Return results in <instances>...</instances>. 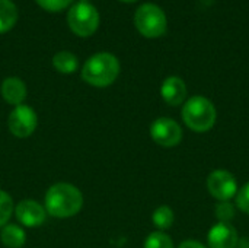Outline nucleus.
<instances>
[{
  "label": "nucleus",
  "mask_w": 249,
  "mask_h": 248,
  "mask_svg": "<svg viewBox=\"0 0 249 248\" xmlns=\"http://www.w3.org/2000/svg\"><path fill=\"white\" fill-rule=\"evenodd\" d=\"M44 208L47 215L54 218H71L82 210L83 194L76 186L70 183H55L45 193Z\"/></svg>",
  "instance_id": "obj_1"
},
{
  "label": "nucleus",
  "mask_w": 249,
  "mask_h": 248,
  "mask_svg": "<svg viewBox=\"0 0 249 248\" xmlns=\"http://www.w3.org/2000/svg\"><path fill=\"white\" fill-rule=\"evenodd\" d=\"M120 75V61L111 53H96L89 57L82 67V79L95 88L112 85Z\"/></svg>",
  "instance_id": "obj_2"
},
{
  "label": "nucleus",
  "mask_w": 249,
  "mask_h": 248,
  "mask_svg": "<svg viewBox=\"0 0 249 248\" xmlns=\"http://www.w3.org/2000/svg\"><path fill=\"white\" fill-rule=\"evenodd\" d=\"M182 120L188 129L197 133H206L216 124L217 111L210 99L201 95L191 96L182 107Z\"/></svg>",
  "instance_id": "obj_3"
},
{
  "label": "nucleus",
  "mask_w": 249,
  "mask_h": 248,
  "mask_svg": "<svg viewBox=\"0 0 249 248\" xmlns=\"http://www.w3.org/2000/svg\"><path fill=\"white\" fill-rule=\"evenodd\" d=\"M134 25L146 38H158L166 32L168 19L165 12L155 3H144L134 13Z\"/></svg>",
  "instance_id": "obj_4"
},
{
  "label": "nucleus",
  "mask_w": 249,
  "mask_h": 248,
  "mask_svg": "<svg viewBox=\"0 0 249 248\" xmlns=\"http://www.w3.org/2000/svg\"><path fill=\"white\" fill-rule=\"evenodd\" d=\"M67 23L76 35L89 37L99 26V13L93 4L79 1L70 7L67 13Z\"/></svg>",
  "instance_id": "obj_5"
},
{
  "label": "nucleus",
  "mask_w": 249,
  "mask_h": 248,
  "mask_svg": "<svg viewBox=\"0 0 249 248\" xmlns=\"http://www.w3.org/2000/svg\"><path fill=\"white\" fill-rule=\"evenodd\" d=\"M38 126V115L36 113L25 104L16 105L10 113L7 118V127L9 132L19 139L29 137Z\"/></svg>",
  "instance_id": "obj_6"
},
{
  "label": "nucleus",
  "mask_w": 249,
  "mask_h": 248,
  "mask_svg": "<svg viewBox=\"0 0 249 248\" xmlns=\"http://www.w3.org/2000/svg\"><path fill=\"white\" fill-rule=\"evenodd\" d=\"M150 137L159 146L174 148L182 140V129L175 120L159 117L150 126Z\"/></svg>",
  "instance_id": "obj_7"
},
{
  "label": "nucleus",
  "mask_w": 249,
  "mask_h": 248,
  "mask_svg": "<svg viewBox=\"0 0 249 248\" xmlns=\"http://www.w3.org/2000/svg\"><path fill=\"white\" fill-rule=\"evenodd\" d=\"M207 189L216 200L229 202L238 193V181L232 172L216 170L207 177Z\"/></svg>",
  "instance_id": "obj_8"
},
{
  "label": "nucleus",
  "mask_w": 249,
  "mask_h": 248,
  "mask_svg": "<svg viewBox=\"0 0 249 248\" xmlns=\"http://www.w3.org/2000/svg\"><path fill=\"white\" fill-rule=\"evenodd\" d=\"M15 216L23 227L38 228L45 222L47 210L41 203L32 199H25L15 206Z\"/></svg>",
  "instance_id": "obj_9"
},
{
  "label": "nucleus",
  "mask_w": 249,
  "mask_h": 248,
  "mask_svg": "<svg viewBox=\"0 0 249 248\" xmlns=\"http://www.w3.org/2000/svg\"><path fill=\"white\" fill-rule=\"evenodd\" d=\"M207 243L210 248H235L238 244V232L231 224L219 222L209 231Z\"/></svg>",
  "instance_id": "obj_10"
},
{
  "label": "nucleus",
  "mask_w": 249,
  "mask_h": 248,
  "mask_svg": "<svg viewBox=\"0 0 249 248\" xmlns=\"http://www.w3.org/2000/svg\"><path fill=\"white\" fill-rule=\"evenodd\" d=\"M160 95L168 105L178 107L187 98V85L178 76H169L160 86Z\"/></svg>",
  "instance_id": "obj_11"
},
{
  "label": "nucleus",
  "mask_w": 249,
  "mask_h": 248,
  "mask_svg": "<svg viewBox=\"0 0 249 248\" xmlns=\"http://www.w3.org/2000/svg\"><path fill=\"white\" fill-rule=\"evenodd\" d=\"M0 94L3 99L10 105H20L26 98V85L19 77H6L0 85Z\"/></svg>",
  "instance_id": "obj_12"
},
{
  "label": "nucleus",
  "mask_w": 249,
  "mask_h": 248,
  "mask_svg": "<svg viewBox=\"0 0 249 248\" xmlns=\"http://www.w3.org/2000/svg\"><path fill=\"white\" fill-rule=\"evenodd\" d=\"M0 241L6 248H22L26 243V234L19 225L7 224L0 231Z\"/></svg>",
  "instance_id": "obj_13"
},
{
  "label": "nucleus",
  "mask_w": 249,
  "mask_h": 248,
  "mask_svg": "<svg viewBox=\"0 0 249 248\" xmlns=\"http://www.w3.org/2000/svg\"><path fill=\"white\" fill-rule=\"evenodd\" d=\"M53 66L57 72L63 75L74 73L79 67V60L71 51H58L53 57Z\"/></svg>",
  "instance_id": "obj_14"
},
{
  "label": "nucleus",
  "mask_w": 249,
  "mask_h": 248,
  "mask_svg": "<svg viewBox=\"0 0 249 248\" xmlns=\"http://www.w3.org/2000/svg\"><path fill=\"white\" fill-rule=\"evenodd\" d=\"M18 19V9L12 0H0V34L7 32Z\"/></svg>",
  "instance_id": "obj_15"
},
{
  "label": "nucleus",
  "mask_w": 249,
  "mask_h": 248,
  "mask_svg": "<svg viewBox=\"0 0 249 248\" xmlns=\"http://www.w3.org/2000/svg\"><path fill=\"white\" fill-rule=\"evenodd\" d=\"M175 216H174V210L169 206H159L153 215H152V222L153 225L159 229V231H166L174 225Z\"/></svg>",
  "instance_id": "obj_16"
},
{
  "label": "nucleus",
  "mask_w": 249,
  "mask_h": 248,
  "mask_svg": "<svg viewBox=\"0 0 249 248\" xmlns=\"http://www.w3.org/2000/svg\"><path fill=\"white\" fill-rule=\"evenodd\" d=\"M13 213H15L13 199L9 196V193L0 190V229L9 224Z\"/></svg>",
  "instance_id": "obj_17"
},
{
  "label": "nucleus",
  "mask_w": 249,
  "mask_h": 248,
  "mask_svg": "<svg viewBox=\"0 0 249 248\" xmlns=\"http://www.w3.org/2000/svg\"><path fill=\"white\" fill-rule=\"evenodd\" d=\"M144 248H174V243L165 232L155 231L147 235L144 241Z\"/></svg>",
  "instance_id": "obj_18"
},
{
  "label": "nucleus",
  "mask_w": 249,
  "mask_h": 248,
  "mask_svg": "<svg viewBox=\"0 0 249 248\" xmlns=\"http://www.w3.org/2000/svg\"><path fill=\"white\" fill-rule=\"evenodd\" d=\"M214 215L219 222L231 224V221L235 218V208L231 202H219L214 209Z\"/></svg>",
  "instance_id": "obj_19"
},
{
  "label": "nucleus",
  "mask_w": 249,
  "mask_h": 248,
  "mask_svg": "<svg viewBox=\"0 0 249 248\" xmlns=\"http://www.w3.org/2000/svg\"><path fill=\"white\" fill-rule=\"evenodd\" d=\"M42 9L50 10V12H58L66 9L73 0H35Z\"/></svg>",
  "instance_id": "obj_20"
},
{
  "label": "nucleus",
  "mask_w": 249,
  "mask_h": 248,
  "mask_svg": "<svg viewBox=\"0 0 249 248\" xmlns=\"http://www.w3.org/2000/svg\"><path fill=\"white\" fill-rule=\"evenodd\" d=\"M236 205L244 213L249 215V183L242 186L236 193Z\"/></svg>",
  "instance_id": "obj_21"
},
{
  "label": "nucleus",
  "mask_w": 249,
  "mask_h": 248,
  "mask_svg": "<svg viewBox=\"0 0 249 248\" xmlns=\"http://www.w3.org/2000/svg\"><path fill=\"white\" fill-rule=\"evenodd\" d=\"M178 248H207V247H204V246H203L201 243H198V241L188 240V241H184V243H181Z\"/></svg>",
  "instance_id": "obj_22"
},
{
  "label": "nucleus",
  "mask_w": 249,
  "mask_h": 248,
  "mask_svg": "<svg viewBox=\"0 0 249 248\" xmlns=\"http://www.w3.org/2000/svg\"><path fill=\"white\" fill-rule=\"evenodd\" d=\"M121 1H125V3H133V1H137V0H121Z\"/></svg>",
  "instance_id": "obj_23"
},
{
  "label": "nucleus",
  "mask_w": 249,
  "mask_h": 248,
  "mask_svg": "<svg viewBox=\"0 0 249 248\" xmlns=\"http://www.w3.org/2000/svg\"><path fill=\"white\" fill-rule=\"evenodd\" d=\"M80 1H86V0H80Z\"/></svg>",
  "instance_id": "obj_24"
}]
</instances>
